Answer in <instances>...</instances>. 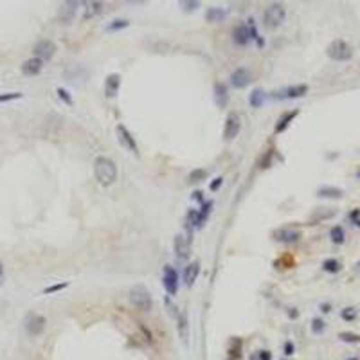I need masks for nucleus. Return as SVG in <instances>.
<instances>
[{
	"label": "nucleus",
	"mask_w": 360,
	"mask_h": 360,
	"mask_svg": "<svg viewBox=\"0 0 360 360\" xmlns=\"http://www.w3.org/2000/svg\"><path fill=\"white\" fill-rule=\"evenodd\" d=\"M94 176L103 188L112 186L117 180V166L112 158L98 157L94 160Z\"/></svg>",
	"instance_id": "obj_1"
},
{
	"label": "nucleus",
	"mask_w": 360,
	"mask_h": 360,
	"mask_svg": "<svg viewBox=\"0 0 360 360\" xmlns=\"http://www.w3.org/2000/svg\"><path fill=\"white\" fill-rule=\"evenodd\" d=\"M128 297H130L132 306L137 308V310H140V312L152 310V306H153L152 294H150V290L144 286V284H135V286H132Z\"/></svg>",
	"instance_id": "obj_2"
},
{
	"label": "nucleus",
	"mask_w": 360,
	"mask_h": 360,
	"mask_svg": "<svg viewBox=\"0 0 360 360\" xmlns=\"http://www.w3.org/2000/svg\"><path fill=\"white\" fill-rule=\"evenodd\" d=\"M284 16H286L284 6L279 4V2H272L263 11V24H265L266 29H278L284 22Z\"/></svg>",
	"instance_id": "obj_3"
},
{
	"label": "nucleus",
	"mask_w": 360,
	"mask_h": 360,
	"mask_svg": "<svg viewBox=\"0 0 360 360\" xmlns=\"http://www.w3.org/2000/svg\"><path fill=\"white\" fill-rule=\"evenodd\" d=\"M326 54L333 62H350L353 58V47L346 40H333L328 45Z\"/></svg>",
	"instance_id": "obj_4"
},
{
	"label": "nucleus",
	"mask_w": 360,
	"mask_h": 360,
	"mask_svg": "<svg viewBox=\"0 0 360 360\" xmlns=\"http://www.w3.org/2000/svg\"><path fill=\"white\" fill-rule=\"evenodd\" d=\"M45 326H47V319L40 314H29L24 320V328H26L27 335H31V337L42 335Z\"/></svg>",
	"instance_id": "obj_5"
},
{
	"label": "nucleus",
	"mask_w": 360,
	"mask_h": 360,
	"mask_svg": "<svg viewBox=\"0 0 360 360\" xmlns=\"http://www.w3.org/2000/svg\"><path fill=\"white\" fill-rule=\"evenodd\" d=\"M308 94V85L306 83H299V85H290V86H284L281 90H276L270 94L272 99H297V98H302V96Z\"/></svg>",
	"instance_id": "obj_6"
},
{
	"label": "nucleus",
	"mask_w": 360,
	"mask_h": 360,
	"mask_svg": "<svg viewBox=\"0 0 360 360\" xmlns=\"http://www.w3.org/2000/svg\"><path fill=\"white\" fill-rule=\"evenodd\" d=\"M32 52H34V58L42 60V62H47V60L52 58L54 52H56V45H54V42L47 40V38H42V40H38L34 44Z\"/></svg>",
	"instance_id": "obj_7"
},
{
	"label": "nucleus",
	"mask_w": 360,
	"mask_h": 360,
	"mask_svg": "<svg viewBox=\"0 0 360 360\" xmlns=\"http://www.w3.org/2000/svg\"><path fill=\"white\" fill-rule=\"evenodd\" d=\"M116 134H117V139L121 142V146L128 152H132L134 155L139 153V148H137V142H135L134 135L130 134V130L126 128L124 124H117L116 126Z\"/></svg>",
	"instance_id": "obj_8"
},
{
	"label": "nucleus",
	"mask_w": 360,
	"mask_h": 360,
	"mask_svg": "<svg viewBox=\"0 0 360 360\" xmlns=\"http://www.w3.org/2000/svg\"><path fill=\"white\" fill-rule=\"evenodd\" d=\"M242 130V119L236 112H230L225 119V126H224V139L225 140H232L236 135Z\"/></svg>",
	"instance_id": "obj_9"
},
{
	"label": "nucleus",
	"mask_w": 360,
	"mask_h": 360,
	"mask_svg": "<svg viewBox=\"0 0 360 360\" xmlns=\"http://www.w3.org/2000/svg\"><path fill=\"white\" fill-rule=\"evenodd\" d=\"M173 250L178 260H188L191 254V236L186 234H176L175 242H173Z\"/></svg>",
	"instance_id": "obj_10"
},
{
	"label": "nucleus",
	"mask_w": 360,
	"mask_h": 360,
	"mask_svg": "<svg viewBox=\"0 0 360 360\" xmlns=\"http://www.w3.org/2000/svg\"><path fill=\"white\" fill-rule=\"evenodd\" d=\"M63 76L67 78L70 83H74V85H80V83H85V81L88 80V70H86L85 67L78 65V63H72L70 67L65 68Z\"/></svg>",
	"instance_id": "obj_11"
},
{
	"label": "nucleus",
	"mask_w": 360,
	"mask_h": 360,
	"mask_svg": "<svg viewBox=\"0 0 360 360\" xmlns=\"http://www.w3.org/2000/svg\"><path fill=\"white\" fill-rule=\"evenodd\" d=\"M252 81V72L247 67H238L234 68V72L230 74V85L234 88H245L247 85H250Z\"/></svg>",
	"instance_id": "obj_12"
},
{
	"label": "nucleus",
	"mask_w": 360,
	"mask_h": 360,
	"mask_svg": "<svg viewBox=\"0 0 360 360\" xmlns=\"http://www.w3.org/2000/svg\"><path fill=\"white\" fill-rule=\"evenodd\" d=\"M162 283L166 288L168 296H175L178 292V274L173 266H164V278H162Z\"/></svg>",
	"instance_id": "obj_13"
},
{
	"label": "nucleus",
	"mask_w": 360,
	"mask_h": 360,
	"mask_svg": "<svg viewBox=\"0 0 360 360\" xmlns=\"http://www.w3.org/2000/svg\"><path fill=\"white\" fill-rule=\"evenodd\" d=\"M80 6L81 4L76 2V0H67V2H63V4L60 6V11H58L60 22H63V24L72 22L78 13V9H80Z\"/></svg>",
	"instance_id": "obj_14"
},
{
	"label": "nucleus",
	"mask_w": 360,
	"mask_h": 360,
	"mask_svg": "<svg viewBox=\"0 0 360 360\" xmlns=\"http://www.w3.org/2000/svg\"><path fill=\"white\" fill-rule=\"evenodd\" d=\"M274 240L276 242H281V243H297L299 240H301V232L296 229H286V227H283V229H278L274 230Z\"/></svg>",
	"instance_id": "obj_15"
},
{
	"label": "nucleus",
	"mask_w": 360,
	"mask_h": 360,
	"mask_svg": "<svg viewBox=\"0 0 360 360\" xmlns=\"http://www.w3.org/2000/svg\"><path fill=\"white\" fill-rule=\"evenodd\" d=\"M119 88H121V76L117 72L108 74L106 81H104V96L106 98H116L119 94Z\"/></svg>",
	"instance_id": "obj_16"
},
{
	"label": "nucleus",
	"mask_w": 360,
	"mask_h": 360,
	"mask_svg": "<svg viewBox=\"0 0 360 360\" xmlns=\"http://www.w3.org/2000/svg\"><path fill=\"white\" fill-rule=\"evenodd\" d=\"M42 68H44V62L42 60H38V58H29V60H26V62L22 63V74L24 76H29V78H32V76H38L42 72Z\"/></svg>",
	"instance_id": "obj_17"
},
{
	"label": "nucleus",
	"mask_w": 360,
	"mask_h": 360,
	"mask_svg": "<svg viewBox=\"0 0 360 360\" xmlns=\"http://www.w3.org/2000/svg\"><path fill=\"white\" fill-rule=\"evenodd\" d=\"M214 103L218 108H225L229 103V90L225 86V83L216 81L214 83Z\"/></svg>",
	"instance_id": "obj_18"
},
{
	"label": "nucleus",
	"mask_w": 360,
	"mask_h": 360,
	"mask_svg": "<svg viewBox=\"0 0 360 360\" xmlns=\"http://www.w3.org/2000/svg\"><path fill=\"white\" fill-rule=\"evenodd\" d=\"M232 40L236 45H240V47H245V45H248V42H250V36H248V27L247 24H240V26H236L232 29Z\"/></svg>",
	"instance_id": "obj_19"
},
{
	"label": "nucleus",
	"mask_w": 360,
	"mask_h": 360,
	"mask_svg": "<svg viewBox=\"0 0 360 360\" xmlns=\"http://www.w3.org/2000/svg\"><path fill=\"white\" fill-rule=\"evenodd\" d=\"M297 116H299V110H297V108H296V110H290V112H284L283 116L278 119V122H276L274 134H283V132L286 130L288 126H290V122H292Z\"/></svg>",
	"instance_id": "obj_20"
},
{
	"label": "nucleus",
	"mask_w": 360,
	"mask_h": 360,
	"mask_svg": "<svg viewBox=\"0 0 360 360\" xmlns=\"http://www.w3.org/2000/svg\"><path fill=\"white\" fill-rule=\"evenodd\" d=\"M198 274H200V265L198 263H189L184 268V272H182V279H184L186 286H193Z\"/></svg>",
	"instance_id": "obj_21"
},
{
	"label": "nucleus",
	"mask_w": 360,
	"mask_h": 360,
	"mask_svg": "<svg viewBox=\"0 0 360 360\" xmlns=\"http://www.w3.org/2000/svg\"><path fill=\"white\" fill-rule=\"evenodd\" d=\"M204 224H206V220L202 218L200 211H198V209H189L188 214H186V225H188V229H191V227H202Z\"/></svg>",
	"instance_id": "obj_22"
},
{
	"label": "nucleus",
	"mask_w": 360,
	"mask_h": 360,
	"mask_svg": "<svg viewBox=\"0 0 360 360\" xmlns=\"http://www.w3.org/2000/svg\"><path fill=\"white\" fill-rule=\"evenodd\" d=\"M317 196L320 198H342L344 196V191L340 188H335V186H322V188L317 189Z\"/></svg>",
	"instance_id": "obj_23"
},
{
	"label": "nucleus",
	"mask_w": 360,
	"mask_h": 360,
	"mask_svg": "<svg viewBox=\"0 0 360 360\" xmlns=\"http://www.w3.org/2000/svg\"><path fill=\"white\" fill-rule=\"evenodd\" d=\"M225 16H227V11L224 8H209L206 13L207 22H222Z\"/></svg>",
	"instance_id": "obj_24"
},
{
	"label": "nucleus",
	"mask_w": 360,
	"mask_h": 360,
	"mask_svg": "<svg viewBox=\"0 0 360 360\" xmlns=\"http://www.w3.org/2000/svg\"><path fill=\"white\" fill-rule=\"evenodd\" d=\"M265 99H266L265 90H263V88H254V90H252L250 98H248V103H250L252 108H260L261 104L265 103Z\"/></svg>",
	"instance_id": "obj_25"
},
{
	"label": "nucleus",
	"mask_w": 360,
	"mask_h": 360,
	"mask_svg": "<svg viewBox=\"0 0 360 360\" xmlns=\"http://www.w3.org/2000/svg\"><path fill=\"white\" fill-rule=\"evenodd\" d=\"M227 353H229V360H240L242 358V338L234 337L232 340H230Z\"/></svg>",
	"instance_id": "obj_26"
},
{
	"label": "nucleus",
	"mask_w": 360,
	"mask_h": 360,
	"mask_svg": "<svg viewBox=\"0 0 360 360\" xmlns=\"http://www.w3.org/2000/svg\"><path fill=\"white\" fill-rule=\"evenodd\" d=\"M101 9H103V2H88V4H86V8H85V13H83V18H85V20H90V18H94L96 14H99L101 13Z\"/></svg>",
	"instance_id": "obj_27"
},
{
	"label": "nucleus",
	"mask_w": 360,
	"mask_h": 360,
	"mask_svg": "<svg viewBox=\"0 0 360 360\" xmlns=\"http://www.w3.org/2000/svg\"><path fill=\"white\" fill-rule=\"evenodd\" d=\"M330 238H332V242L335 245H342V243L346 242V230L342 229L340 225H335V227L330 229Z\"/></svg>",
	"instance_id": "obj_28"
},
{
	"label": "nucleus",
	"mask_w": 360,
	"mask_h": 360,
	"mask_svg": "<svg viewBox=\"0 0 360 360\" xmlns=\"http://www.w3.org/2000/svg\"><path fill=\"white\" fill-rule=\"evenodd\" d=\"M340 268L342 263L338 260H335V258H328V260L322 261V270L328 272V274H337V272H340Z\"/></svg>",
	"instance_id": "obj_29"
},
{
	"label": "nucleus",
	"mask_w": 360,
	"mask_h": 360,
	"mask_svg": "<svg viewBox=\"0 0 360 360\" xmlns=\"http://www.w3.org/2000/svg\"><path fill=\"white\" fill-rule=\"evenodd\" d=\"M178 335H180V338L188 344L189 333H188V320H186V315H178Z\"/></svg>",
	"instance_id": "obj_30"
},
{
	"label": "nucleus",
	"mask_w": 360,
	"mask_h": 360,
	"mask_svg": "<svg viewBox=\"0 0 360 360\" xmlns=\"http://www.w3.org/2000/svg\"><path fill=\"white\" fill-rule=\"evenodd\" d=\"M338 338H340L342 342H348V344H358V342H360V335H358V333H351V332L338 333Z\"/></svg>",
	"instance_id": "obj_31"
},
{
	"label": "nucleus",
	"mask_w": 360,
	"mask_h": 360,
	"mask_svg": "<svg viewBox=\"0 0 360 360\" xmlns=\"http://www.w3.org/2000/svg\"><path fill=\"white\" fill-rule=\"evenodd\" d=\"M56 94H58V98L62 99L63 103L68 104V106H74V99H72V96L67 92V88H63V86H58L56 88Z\"/></svg>",
	"instance_id": "obj_32"
},
{
	"label": "nucleus",
	"mask_w": 360,
	"mask_h": 360,
	"mask_svg": "<svg viewBox=\"0 0 360 360\" xmlns=\"http://www.w3.org/2000/svg\"><path fill=\"white\" fill-rule=\"evenodd\" d=\"M130 26V22L128 20H122V18H117V20H114V22H110V26L106 27V31L114 32V31H121V29H124V27Z\"/></svg>",
	"instance_id": "obj_33"
},
{
	"label": "nucleus",
	"mask_w": 360,
	"mask_h": 360,
	"mask_svg": "<svg viewBox=\"0 0 360 360\" xmlns=\"http://www.w3.org/2000/svg\"><path fill=\"white\" fill-rule=\"evenodd\" d=\"M206 178H207V171L202 170V168H198V170L189 173V182H202V180Z\"/></svg>",
	"instance_id": "obj_34"
},
{
	"label": "nucleus",
	"mask_w": 360,
	"mask_h": 360,
	"mask_svg": "<svg viewBox=\"0 0 360 360\" xmlns=\"http://www.w3.org/2000/svg\"><path fill=\"white\" fill-rule=\"evenodd\" d=\"M356 315H358V312H356V308H353V306H348V308H344V310L340 312V317L344 320H348V322L355 320Z\"/></svg>",
	"instance_id": "obj_35"
},
{
	"label": "nucleus",
	"mask_w": 360,
	"mask_h": 360,
	"mask_svg": "<svg viewBox=\"0 0 360 360\" xmlns=\"http://www.w3.org/2000/svg\"><path fill=\"white\" fill-rule=\"evenodd\" d=\"M324 328H326V322H324L322 319H319V317H317V319L312 320V332H314V333L320 335V333L324 332Z\"/></svg>",
	"instance_id": "obj_36"
},
{
	"label": "nucleus",
	"mask_w": 360,
	"mask_h": 360,
	"mask_svg": "<svg viewBox=\"0 0 360 360\" xmlns=\"http://www.w3.org/2000/svg\"><path fill=\"white\" fill-rule=\"evenodd\" d=\"M22 92H8V94H0V103H9V101H14V99L22 98Z\"/></svg>",
	"instance_id": "obj_37"
},
{
	"label": "nucleus",
	"mask_w": 360,
	"mask_h": 360,
	"mask_svg": "<svg viewBox=\"0 0 360 360\" xmlns=\"http://www.w3.org/2000/svg\"><path fill=\"white\" fill-rule=\"evenodd\" d=\"M68 283L67 281H63V283H58V284H50V286L44 288V294H54V292H60V290H63V288H67Z\"/></svg>",
	"instance_id": "obj_38"
},
{
	"label": "nucleus",
	"mask_w": 360,
	"mask_h": 360,
	"mask_svg": "<svg viewBox=\"0 0 360 360\" xmlns=\"http://www.w3.org/2000/svg\"><path fill=\"white\" fill-rule=\"evenodd\" d=\"M272 155H274V150H268V152L263 155V158L260 160V168H261V170H265V168L270 166V162H272Z\"/></svg>",
	"instance_id": "obj_39"
},
{
	"label": "nucleus",
	"mask_w": 360,
	"mask_h": 360,
	"mask_svg": "<svg viewBox=\"0 0 360 360\" xmlns=\"http://www.w3.org/2000/svg\"><path fill=\"white\" fill-rule=\"evenodd\" d=\"M247 27H248V36H250V40H258L260 34H258V29H256V26H254V20H252V18L247 20Z\"/></svg>",
	"instance_id": "obj_40"
},
{
	"label": "nucleus",
	"mask_w": 360,
	"mask_h": 360,
	"mask_svg": "<svg viewBox=\"0 0 360 360\" xmlns=\"http://www.w3.org/2000/svg\"><path fill=\"white\" fill-rule=\"evenodd\" d=\"M198 6H200V2H196V0H182L180 2V8H184L186 11H193Z\"/></svg>",
	"instance_id": "obj_41"
},
{
	"label": "nucleus",
	"mask_w": 360,
	"mask_h": 360,
	"mask_svg": "<svg viewBox=\"0 0 360 360\" xmlns=\"http://www.w3.org/2000/svg\"><path fill=\"white\" fill-rule=\"evenodd\" d=\"M252 360H272V353L268 350H261L256 353V356L252 355Z\"/></svg>",
	"instance_id": "obj_42"
},
{
	"label": "nucleus",
	"mask_w": 360,
	"mask_h": 360,
	"mask_svg": "<svg viewBox=\"0 0 360 360\" xmlns=\"http://www.w3.org/2000/svg\"><path fill=\"white\" fill-rule=\"evenodd\" d=\"M211 209H212V202H204V204H202V209H200V214H202L204 220H207V216H209Z\"/></svg>",
	"instance_id": "obj_43"
},
{
	"label": "nucleus",
	"mask_w": 360,
	"mask_h": 360,
	"mask_svg": "<svg viewBox=\"0 0 360 360\" xmlns=\"http://www.w3.org/2000/svg\"><path fill=\"white\" fill-rule=\"evenodd\" d=\"M283 351H284V355L286 356H290V355H294V351H296V346H294V342H284V346H283Z\"/></svg>",
	"instance_id": "obj_44"
},
{
	"label": "nucleus",
	"mask_w": 360,
	"mask_h": 360,
	"mask_svg": "<svg viewBox=\"0 0 360 360\" xmlns=\"http://www.w3.org/2000/svg\"><path fill=\"white\" fill-rule=\"evenodd\" d=\"M222 184H224V178H222V176H216V178L211 182V191H216V189H220Z\"/></svg>",
	"instance_id": "obj_45"
},
{
	"label": "nucleus",
	"mask_w": 360,
	"mask_h": 360,
	"mask_svg": "<svg viewBox=\"0 0 360 360\" xmlns=\"http://www.w3.org/2000/svg\"><path fill=\"white\" fill-rule=\"evenodd\" d=\"M164 302H166V308H170V314L173 315V317H175V315H176V308H175V304L171 302L170 297H166V299H164Z\"/></svg>",
	"instance_id": "obj_46"
},
{
	"label": "nucleus",
	"mask_w": 360,
	"mask_h": 360,
	"mask_svg": "<svg viewBox=\"0 0 360 360\" xmlns=\"http://www.w3.org/2000/svg\"><path fill=\"white\" fill-rule=\"evenodd\" d=\"M350 218H351L353 222L358 220V218H360V209H353V211L350 212Z\"/></svg>",
	"instance_id": "obj_47"
},
{
	"label": "nucleus",
	"mask_w": 360,
	"mask_h": 360,
	"mask_svg": "<svg viewBox=\"0 0 360 360\" xmlns=\"http://www.w3.org/2000/svg\"><path fill=\"white\" fill-rule=\"evenodd\" d=\"M320 312H322V314H330V312H332V304H330V302H322V304H320Z\"/></svg>",
	"instance_id": "obj_48"
},
{
	"label": "nucleus",
	"mask_w": 360,
	"mask_h": 360,
	"mask_svg": "<svg viewBox=\"0 0 360 360\" xmlns=\"http://www.w3.org/2000/svg\"><path fill=\"white\" fill-rule=\"evenodd\" d=\"M193 200H196V202H202V204H204L202 191H194V193H193Z\"/></svg>",
	"instance_id": "obj_49"
},
{
	"label": "nucleus",
	"mask_w": 360,
	"mask_h": 360,
	"mask_svg": "<svg viewBox=\"0 0 360 360\" xmlns=\"http://www.w3.org/2000/svg\"><path fill=\"white\" fill-rule=\"evenodd\" d=\"M297 315H299V312H297L296 308H290V310H288V317H290V319H296Z\"/></svg>",
	"instance_id": "obj_50"
},
{
	"label": "nucleus",
	"mask_w": 360,
	"mask_h": 360,
	"mask_svg": "<svg viewBox=\"0 0 360 360\" xmlns=\"http://www.w3.org/2000/svg\"><path fill=\"white\" fill-rule=\"evenodd\" d=\"M4 278V263H2V260H0V279Z\"/></svg>",
	"instance_id": "obj_51"
},
{
	"label": "nucleus",
	"mask_w": 360,
	"mask_h": 360,
	"mask_svg": "<svg viewBox=\"0 0 360 360\" xmlns=\"http://www.w3.org/2000/svg\"><path fill=\"white\" fill-rule=\"evenodd\" d=\"M353 224H355L356 227H360V218H358V220H356V222H353Z\"/></svg>",
	"instance_id": "obj_52"
},
{
	"label": "nucleus",
	"mask_w": 360,
	"mask_h": 360,
	"mask_svg": "<svg viewBox=\"0 0 360 360\" xmlns=\"http://www.w3.org/2000/svg\"><path fill=\"white\" fill-rule=\"evenodd\" d=\"M2 284H4V278H2V279H0V286H2Z\"/></svg>",
	"instance_id": "obj_53"
},
{
	"label": "nucleus",
	"mask_w": 360,
	"mask_h": 360,
	"mask_svg": "<svg viewBox=\"0 0 360 360\" xmlns=\"http://www.w3.org/2000/svg\"><path fill=\"white\" fill-rule=\"evenodd\" d=\"M348 360H358V358H356V356H351V358H348Z\"/></svg>",
	"instance_id": "obj_54"
},
{
	"label": "nucleus",
	"mask_w": 360,
	"mask_h": 360,
	"mask_svg": "<svg viewBox=\"0 0 360 360\" xmlns=\"http://www.w3.org/2000/svg\"><path fill=\"white\" fill-rule=\"evenodd\" d=\"M356 176H358V178H360V170H358V171H356Z\"/></svg>",
	"instance_id": "obj_55"
}]
</instances>
